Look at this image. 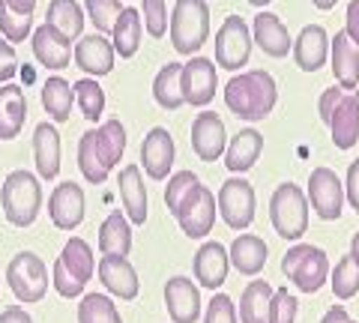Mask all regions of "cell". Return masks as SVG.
Listing matches in <instances>:
<instances>
[{
  "label": "cell",
  "instance_id": "cell-21",
  "mask_svg": "<svg viewBox=\"0 0 359 323\" xmlns=\"http://www.w3.org/2000/svg\"><path fill=\"white\" fill-rule=\"evenodd\" d=\"M99 282L105 284L108 294L120 299H135L138 296V273L129 263V258H117V254H102L99 261Z\"/></svg>",
  "mask_w": 359,
  "mask_h": 323
},
{
  "label": "cell",
  "instance_id": "cell-40",
  "mask_svg": "<svg viewBox=\"0 0 359 323\" xmlns=\"http://www.w3.org/2000/svg\"><path fill=\"white\" fill-rule=\"evenodd\" d=\"M330 284H332V294L339 299H351V296L359 294V263L351 258V254L335 263V270L330 275Z\"/></svg>",
  "mask_w": 359,
  "mask_h": 323
},
{
  "label": "cell",
  "instance_id": "cell-28",
  "mask_svg": "<svg viewBox=\"0 0 359 323\" xmlns=\"http://www.w3.org/2000/svg\"><path fill=\"white\" fill-rule=\"evenodd\" d=\"M231 263L233 270L243 275H257L266 266V242L255 233H240L237 240L231 242Z\"/></svg>",
  "mask_w": 359,
  "mask_h": 323
},
{
  "label": "cell",
  "instance_id": "cell-3",
  "mask_svg": "<svg viewBox=\"0 0 359 323\" xmlns=\"http://www.w3.org/2000/svg\"><path fill=\"white\" fill-rule=\"evenodd\" d=\"M171 46L177 54L192 57L210 39V6L207 0H177L171 13Z\"/></svg>",
  "mask_w": 359,
  "mask_h": 323
},
{
  "label": "cell",
  "instance_id": "cell-41",
  "mask_svg": "<svg viewBox=\"0 0 359 323\" xmlns=\"http://www.w3.org/2000/svg\"><path fill=\"white\" fill-rule=\"evenodd\" d=\"M87 6V18L93 21L96 33H102V36H108V33H114V25L120 18V0H84Z\"/></svg>",
  "mask_w": 359,
  "mask_h": 323
},
{
  "label": "cell",
  "instance_id": "cell-9",
  "mask_svg": "<svg viewBox=\"0 0 359 323\" xmlns=\"http://www.w3.org/2000/svg\"><path fill=\"white\" fill-rule=\"evenodd\" d=\"M216 204L222 221L231 231H245L255 221V188L243 177H231V180L222 183Z\"/></svg>",
  "mask_w": 359,
  "mask_h": 323
},
{
  "label": "cell",
  "instance_id": "cell-49",
  "mask_svg": "<svg viewBox=\"0 0 359 323\" xmlns=\"http://www.w3.org/2000/svg\"><path fill=\"white\" fill-rule=\"evenodd\" d=\"M341 96H344L341 87H330V90H323V96H320L318 111H320V120H323L327 126H330V120H332V114H335V108H339V102H341Z\"/></svg>",
  "mask_w": 359,
  "mask_h": 323
},
{
  "label": "cell",
  "instance_id": "cell-29",
  "mask_svg": "<svg viewBox=\"0 0 359 323\" xmlns=\"http://www.w3.org/2000/svg\"><path fill=\"white\" fill-rule=\"evenodd\" d=\"M99 252L102 254H117V258H129L132 252V221L114 209L99 228Z\"/></svg>",
  "mask_w": 359,
  "mask_h": 323
},
{
  "label": "cell",
  "instance_id": "cell-54",
  "mask_svg": "<svg viewBox=\"0 0 359 323\" xmlns=\"http://www.w3.org/2000/svg\"><path fill=\"white\" fill-rule=\"evenodd\" d=\"M351 320V315H347V308L344 305H335V308H330L327 315H323V320L320 323H347Z\"/></svg>",
  "mask_w": 359,
  "mask_h": 323
},
{
  "label": "cell",
  "instance_id": "cell-53",
  "mask_svg": "<svg viewBox=\"0 0 359 323\" xmlns=\"http://www.w3.org/2000/svg\"><path fill=\"white\" fill-rule=\"evenodd\" d=\"M4 4L18 15H33V9H36V0H4Z\"/></svg>",
  "mask_w": 359,
  "mask_h": 323
},
{
  "label": "cell",
  "instance_id": "cell-11",
  "mask_svg": "<svg viewBox=\"0 0 359 323\" xmlns=\"http://www.w3.org/2000/svg\"><path fill=\"white\" fill-rule=\"evenodd\" d=\"M180 84H183V99L195 108H204L212 102L219 87L216 78V60L210 57H192L189 63H183V75H180Z\"/></svg>",
  "mask_w": 359,
  "mask_h": 323
},
{
  "label": "cell",
  "instance_id": "cell-2",
  "mask_svg": "<svg viewBox=\"0 0 359 323\" xmlns=\"http://www.w3.org/2000/svg\"><path fill=\"white\" fill-rule=\"evenodd\" d=\"M0 207L9 225L15 228H30L42 209V186L39 177L25 168L9 171L4 186H0Z\"/></svg>",
  "mask_w": 359,
  "mask_h": 323
},
{
  "label": "cell",
  "instance_id": "cell-33",
  "mask_svg": "<svg viewBox=\"0 0 359 323\" xmlns=\"http://www.w3.org/2000/svg\"><path fill=\"white\" fill-rule=\"evenodd\" d=\"M57 261H60V266L66 270V275H72L75 282L87 284L90 278H93V270H96L93 249H90V242L81 240V237H72L69 242H66Z\"/></svg>",
  "mask_w": 359,
  "mask_h": 323
},
{
  "label": "cell",
  "instance_id": "cell-39",
  "mask_svg": "<svg viewBox=\"0 0 359 323\" xmlns=\"http://www.w3.org/2000/svg\"><path fill=\"white\" fill-rule=\"evenodd\" d=\"M78 323H123L117 305L105 294H87L78 305Z\"/></svg>",
  "mask_w": 359,
  "mask_h": 323
},
{
  "label": "cell",
  "instance_id": "cell-57",
  "mask_svg": "<svg viewBox=\"0 0 359 323\" xmlns=\"http://www.w3.org/2000/svg\"><path fill=\"white\" fill-rule=\"evenodd\" d=\"M252 6H266V4H273V0H249Z\"/></svg>",
  "mask_w": 359,
  "mask_h": 323
},
{
  "label": "cell",
  "instance_id": "cell-48",
  "mask_svg": "<svg viewBox=\"0 0 359 323\" xmlns=\"http://www.w3.org/2000/svg\"><path fill=\"white\" fill-rule=\"evenodd\" d=\"M15 75H18L15 48H13V42H6L4 36H0V84H9Z\"/></svg>",
  "mask_w": 359,
  "mask_h": 323
},
{
  "label": "cell",
  "instance_id": "cell-38",
  "mask_svg": "<svg viewBox=\"0 0 359 323\" xmlns=\"http://www.w3.org/2000/svg\"><path fill=\"white\" fill-rule=\"evenodd\" d=\"M72 90H75V102L81 108V114L90 120V123H96L105 111V90L99 87V81L96 78H78L72 84Z\"/></svg>",
  "mask_w": 359,
  "mask_h": 323
},
{
  "label": "cell",
  "instance_id": "cell-46",
  "mask_svg": "<svg viewBox=\"0 0 359 323\" xmlns=\"http://www.w3.org/2000/svg\"><path fill=\"white\" fill-rule=\"evenodd\" d=\"M204 323H237V305L228 294H212Z\"/></svg>",
  "mask_w": 359,
  "mask_h": 323
},
{
  "label": "cell",
  "instance_id": "cell-25",
  "mask_svg": "<svg viewBox=\"0 0 359 323\" xmlns=\"http://www.w3.org/2000/svg\"><path fill=\"white\" fill-rule=\"evenodd\" d=\"M33 159L42 180H54L60 174V132L48 120L33 132Z\"/></svg>",
  "mask_w": 359,
  "mask_h": 323
},
{
  "label": "cell",
  "instance_id": "cell-47",
  "mask_svg": "<svg viewBox=\"0 0 359 323\" xmlns=\"http://www.w3.org/2000/svg\"><path fill=\"white\" fill-rule=\"evenodd\" d=\"M51 284H54V291H57L60 296H66V299L81 296V291H84V284H81V282H75L72 275H66V270L60 266V261L54 263V270H51Z\"/></svg>",
  "mask_w": 359,
  "mask_h": 323
},
{
  "label": "cell",
  "instance_id": "cell-14",
  "mask_svg": "<svg viewBox=\"0 0 359 323\" xmlns=\"http://www.w3.org/2000/svg\"><path fill=\"white\" fill-rule=\"evenodd\" d=\"M48 216L57 231H75L84 221V188L72 180L54 186L48 198Z\"/></svg>",
  "mask_w": 359,
  "mask_h": 323
},
{
  "label": "cell",
  "instance_id": "cell-13",
  "mask_svg": "<svg viewBox=\"0 0 359 323\" xmlns=\"http://www.w3.org/2000/svg\"><path fill=\"white\" fill-rule=\"evenodd\" d=\"M114 42L102 33H90V36H81L75 42V51H72V60L81 72H87L90 78H102L114 69Z\"/></svg>",
  "mask_w": 359,
  "mask_h": 323
},
{
  "label": "cell",
  "instance_id": "cell-56",
  "mask_svg": "<svg viewBox=\"0 0 359 323\" xmlns=\"http://www.w3.org/2000/svg\"><path fill=\"white\" fill-rule=\"evenodd\" d=\"M311 4L318 6V9H323V13H327V9H332L335 4H339V0H311Z\"/></svg>",
  "mask_w": 359,
  "mask_h": 323
},
{
  "label": "cell",
  "instance_id": "cell-27",
  "mask_svg": "<svg viewBox=\"0 0 359 323\" xmlns=\"http://www.w3.org/2000/svg\"><path fill=\"white\" fill-rule=\"evenodd\" d=\"M261 153H264V135L261 132L257 129H240L237 135L231 138L228 150H224V165H228V171H233V174H245L257 165Z\"/></svg>",
  "mask_w": 359,
  "mask_h": 323
},
{
  "label": "cell",
  "instance_id": "cell-35",
  "mask_svg": "<svg viewBox=\"0 0 359 323\" xmlns=\"http://www.w3.org/2000/svg\"><path fill=\"white\" fill-rule=\"evenodd\" d=\"M78 168H81L84 180L93 186H102L108 180V165L102 162V153L96 147V129H90L78 141Z\"/></svg>",
  "mask_w": 359,
  "mask_h": 323
},
{
  "label": "cell",
  "instance_id": "cell-18",
  "mask_svg": "<svg viewBox=\"0 0 359 323\" xmlns=\"http://www.w3.org/2000/svg\"><path fill=\"white\" fill-rule=\"evenodd\" d=\"M252 39L257 42L266 57H287V51H294V39H290L287 27L282 18L273 13H257L252 21Z\"/></svg>",
  "mask_w": 359,
  "mask_h": 323
},
{
  "label": "cell",
  "instance_id": "cell-50",
  "mask_svg": "<svg viewBox=\"0 0 359 323\" xmlns=\"http://www.w3.org/2000/svg\"><path fill=\"white\" fill-rule=\"evenodd\" d=\"M344 198L351 200V207L359 213V159L351 162L347 168V180H344Z\"/></svg>",
  "mask_w": 359,
  "mask_h": 323
},
{
  "label": "cell",
  "instance_id": "cell-58",
  "mask_svg": "<svg viewBox=\"0 0 359 323\" xmlns=\"http://www.w3.org/2000/svg\"><path fill=\"white\" fill-rule=\"evenodd\" d=\"M347 323H356V320H347Z\"/></svg>",
  "mask_w": 359,
  "mask_h": 323
},
{
  "label": "cell",
  "instance_id": "cell-44",
  "mask_svg": "<svg viewBox=\"0 0 359 323\" xmlns=\"http://www.w3.org/2000/svg\"><path fill=\"white\" fill-rule=\"evenodd\" d=\"M297 296L287 294V287L282 291H273V299H269V320L266 323H294L297 320Z\"/></svg>",
  "mask_w": 359,
  "mask_h": 323
},
{
  "label": "cell",
  "instance_id": "cell-20",
  "mask_svg": "<svg viewBox=\"0 0 359 323\" xmlns=\"http://www.w3.org/2000/svg\"><path fill=\"white\" fill-rule=\"evenodd\" d=\"M228 266H231L228 249H224L222 242L210 240V242H204V246L198 249L192 270H195L198 284H204V287H210V291H216V287L224 284V278H228Z\"/></svg>",
  "mask_w": 359,
  "mask_h": 323
},
{
  "label": "cell",
  "instance_id": "cell-17",
  "mask_svg": "<svg viewBox=\"0 0 359 323\" xmlns=\"http://www.w3.org/2000/svg\"><path fill=\"white\" fill-rule=\"evenodd\" d=\"M141 162L150 180H165L174 168V138L165 126H156L147 132L141 144Z\"/></svg>",
  "mask_w": 359,
  "mask_h": 323
},
{
  "label": "cell",
  "instance_id": "cell-22",
  "mask_svg": "<svg viewBox=\"0 0 359 323\" xmlns=\"http://www.w3.org/2000/svg\"><path fill=\"white\" fill-rule=\"evenodd\" d=\"M120 200H123V209H126V219L132 225H144L150 213V204H147V186H144V177L138 165H126L120 171Z\"/></svg>",
  "mask_w": 359,
  "mask_h": 323
},
{
  "label": "cell",
  "instance_id": "cell-45",
  "mask_svg": "<svg viewBox=\"0 0 359 323\" xmlns=\"http://www.w3.org/2000/svg\"><path fill=\"white\" fill-rule=\"evenodd\" d=\"M144 27H147V33L153 39H162L168 33V6L165 0H144Z\"/></svg>",
  "mask_w": 359,
  "mask_h": 323
},
{
  "label": "cell",
  "instance_id": "cell-37",
  "mask_svg": "<svg viewBox=\"0 0 359 323\" xmlns=\"http://www.w3.org/2000/svg\"><path fill=\"white\" fill-rule=\"evenodd\" d=\"M48 25L57 27L63 36L69 39H81L84 30V13L75 0H51L48 4Z\"/></svg>",
  "mask_w": 359,
  "mask_h": 323
},
{
  "label": "cell",
  "instance_id": "cell-7",
  "mask_svg": "<svg viewBox=\"0 0 359 323\" xmlns=\"http://www.w3.org/2000/svg\"><path fill=\"white\" fill-rule=\"evenodd\" d=\"M216 209H219L216 195H212L207 186L198 183L192 192L180 200L174 219H177V225L183 228V233L189 240H204L212 231V225H216Z\"/></svg>",
  "mask_w": 359,
  "mask_h": 323
},
{
  "label": "cell",
  "instance_id": "cell-43",
  "mask_svg": "<svg viewBox=\"0 0 359 323\" xmlns=\"http://www.w3.org/2000/svg\"><path fill=\"white\" fill-rule=\"evenodd\" d=\"M198 183H201L198 174H192V171H177V174L168 177V186H165V207H168V213L174 216L177 207H180V200L192 192Z\"/></svg>",
  "mask_w": 359,
  "mask_h": 323
},
{
  "label": "cell",
  "instance_id": "cell-42",
  "mask_svg": "<svg viewBox=\"0 0 359 323\" xmlns=\"http://www.w3.org/2000/svg\"><path fill=\"white\" fill-rule=\"evenodd\" d=\"M0 33L6 42H25L33 33V15H18L0 0Z\"/></svg>",
  "mask_w": 359,
  "mask_h": 323
},
{
  "label": "cell",
  "instance_id": "cell-6",
  "mask_svg": "<svg viewBox=\"0 0 359 323\" xmlns=\"http://www.w3.org/2000/svg\"><path fill=\"white\" fill-rule=\"evenodd\" d=\"M6 284L18 303H42L48 294V266L36 252H18L6 266Z\"/></svg>",
  "mask_w": 359,
  "mask_h": 323
},
{
  "label": "cell",
  "instance_id": "cell-23",
  "mask_svg": "<svg viewBox=\"0 0 359 323\" xmlns=\"http://www.w3.org/2000/svg\"><path fill=\"white\" fill-rule=\"evenodd\" d=\"M27 120V96L18 84L0 87V141H13L21 135Z\"/></svg>",
  "mask_w": 359,
  "mask_h": 323
},
{
  "label": "cell",
  "instance_id": "cell-1",
  "mask_svg": "<svg viewBox=\"0 0 359 323\" xmlns=\"http://www.w3.org/2000/svg\"><path fill=\"white\" fill-rule=\"evenodd\" d=\"M276 102H278L276 78L269 72H264V69L233 75L228 81V87H224V105L231 108L233 117L249 120V123L266 120L269 114H273Z\"/></svg>",
  "mask_w": 359,
  "mask_h": 323
},
{
  "label": "cell",
  "instance_id": "cell-15",
  "mask_svg": "<svg viewBox=\"0 0 359 323\" xmlns=\"http://www.w3.org/2000/svg\"><path fill=\"white\" fill-rule=\"evenodd\" d=\"M33 57H36L39 66H45V69H66V66L72 63V39L63 36V33L57 27H51L48 21H45L42 27L33 30Z\"/></svg>",
  "mask_w": 359,
  "mask_h": 323
},
{
  "label": "cell",
  "instance_id": "cell-52",
  "mask_svg": "<svg viewBox=\"0 0 359 323\" xmlns=\"http://www.w3.org/2000/svg\"><path fill=\"white\" fill-rule=\"evenodd\" d=\"M0 323H33V317L27 315L25 308H18V305H9L6 311H0Z\"/></svg>",
  "mask_w": 359,
  "mask_h": 323
},
{
  "label": "cell",
  "instance_id": "cell-32",
  "mask_svg": "<svg viewBox=\"0 0 359 323\" xmlns=\"http://www.w3.org/2000/svg\"><path fill=\"white\" fill-rule=\"evenodd\" d=\"M180 75H183V63H165L153 78V99L156 105L165 111H177L180 105H186L183 99V84H180Z\"/></svg>",
  "mask_w": 359,
  "mask_h": 323
},
{
  "label": "cell",
  "instance_id": "cell-12",
  "mask_svg": "<svg viewBox=\"0 0 359 323\" xmlns=\"http://www.w3.org/2000/svg\"><path fill=\"white\" fill-rule=\"evenodd\" d=\"M192 150L201 162H216L228 150V132L216 111H201L192 120Z\"/></svg>",
  "mask_w": 359,
  "mask_h": 323
},
{
  "label": "cell",
  "instance_id": "cell-10",
  "mask_svg": "<svg viewBox=\"0 0 359 323\" xmlns=\"http://www.w3.org/2000/svg\"><path fill=\"white\" fill-rule=\"evenodd\" d=\"M309 204L323 221H335L344 207V183L330 168H314L309 177Z\"/></svg>",
  "mask_w": 359,
  "mask_h": 323
},
{
  "label": "cell",
  "instance_id": "cell-55",
  "mask_svg": "<svg viewBox=\"0 0 359 323\" xmlns=\"http://www.w3.org/2000/svg\"><path fill=\"white\" fill-rule=\"evenodd\" d=\"M351 258L359 263V233H353V240H351Z\"/></svg>",
  "mask_w": 359,
  "mask_h": 323
},
{
  "label": "cell",
  "instance_id": "cell-31",
  "mask_svg": "<svg viewBox=\"0 0 359 323\" xmlns=\"http://www.w3.org/2000/svg\"><path fill=\"white\" fill-rule=\"evenodd\" d=\"M141 33H144L141 9L123 6V13L114 25V33H111V42H114V51L120 57H135V51L141 46Z\"/></svg>",
  "mask_w": 359,
  "mask_h": 323
},
{
  "label": "cell",
  "instance_id": "cell-51",
  "mask_svg": "<svg viewBox=\"0 0 359 323\" xmlns=\"http://www.w3.org/2000/svg\"><path fill=\"white\" fill-rule=\"evenodd\" d=\"M347 36H351V42H356L359 46V0H351V6H347Z\"/></svg>",
  "mask_w": 359,
  "mask_h": 323
},
{
  "label": "cell",
  "instance_id": "cell-36",
  "mask_svg": "<svg viewBox=\"0 0 359 323\" xmlns=\"http://www.w3.org/2000/svg\"><path fill=\"white\" fill-rule=\"evenodd\" d=\"M96 147L111 171L114 165H120L123 153H126V126H123L120 120H105V123L96 129Z\"/></svg>",
  "mask_w": 359,
  "mask_h": 323
},
{
  "label": "cell",
  "instance_id": "cell-30",
  "mask_svg": "<svg viewBox=\"0 0 359 323\" xmlns=\"http://www.w3.org/2000/svg\"><path fill=\"white\" fill-rule=\"evenodd\" d=\"M72 102H75V90L66 78L51 75L42 84V108L51 117V123H66L72 117Z\"/></svg>",
  "mask_w": 359,
  "mask_h": 323
},
{
  "label": "cell",
  "instance_id": "cell-19",
  "mask_svg": "<svg viewBox=\"0 0 359 323\" xmlns=\"http://www.w3.org/2000/svg\"><path fill=\"white\" fill-rule=\"evenodd\" d=\"M330 33L320 25H309L294 39V60L302 72H318L330 57Z\"/></svg>",
  "mask_w": 359,
  "mask_h": 323
},
{
  "label": "cell",
  "instance_id": "cell-24",
  "mask_svg": "<svg viewBox=\"0 0 359 323\" xmlns=\"http://www.w3.org/2000/svg\"><path fill=\"white\" fill-rule=\"evenodd\" d=\"M330 57H332V72L341 90H356L359 87V46L351 42L347 33H335L330 42Z\"/></svg>",
  "mask_w": 359,
  "mask_h": 323
},
{
  "label": "cell",
  "instance_id": "cell-5",
  "mask_svg": "<svg viewBox=\"0 0 359 323\" xmlns=\"http://www.w3.org/2000/svg\"><path fill=\"white\" fill-rule=\"evenodd\" d=\"M282 273L302 294H318L330 278L327 252L318 246H309V242H299V246L287 249V254L282 258Z\"/></svg>",
  "mask_w": 359,
  "mask_h": 323
},
{
  "label": "cell",
  "instance_id": "cell-16",
  "mask_svg": "<svg viewBox=\"0 0 359 323\" xmlns=\"http://www.w3.org/2000/svg\"><path fill=\"white\" fill-rule=\"evenodd\" d=\"M165 308L174 323H195L201 317V291L192 278L174 275L165 284Z\"/></svg>",
  "mask_w": 359,
  "mask_h": 323
},
{
  "label": "cell",
  "instance_id": "cell-8",
  "mask_svg": "<svg viewBox=\"0 0 359 323\" xmlns=\"http://www.w3.org/2000/svg\"><path fill=\"white\" fill-rule=\"evenodd\" d=\"M252 27L240 15H228L216 33V66L228 72L243 69L252 57Z\"/></svg>",
  "mask_w": 359,
  "mask_h": 323
},
{
  "label": "cell",
  "instance_id": "cell-34",
  "mask_svg": "<svg viewBox=\"0 0 359 323\" xmlns=\"http://www.w3.org/2000/svg\"><path fill=\"white\" fill-rule=\"evenodd\" d=\"M273 287L269 282H249L240 296V323H266Z\"/></svg>",
  "mask_w": 359,
  "mask_h": 323
},
{
  "label": "cell",
  "instance_id": "cell-4",
  "mask_svg": "<svg viewBox=\"0 0 359 323\" xmlns=\"http://www.w3.org/2000/svg\"><path fill=\"white\" fill-rule=\"evenodd\" d=\"M269 221L282 240H299L309 231V195L294 183H282L269 198Z\"/></svg>",
  "mask_w": 359,
  "mask_h": 323
},
{
  "label": "cell",
  "instance_id": "cell-26",
  "mask_svg": "<svg viewBox=\"0 0 359 323\" xmlns=\"http://www.w3.org/2000/svg\"><path fill=\"white\" fill-rule=\"evenodd\" d=\"M330 132H332V144L339 150L356 147L359 141V93L356 90L341 96V102L330 120Z\"/></svg>",
  "mask_w": 359,
  "mask_h": 323
}]
</instances>
